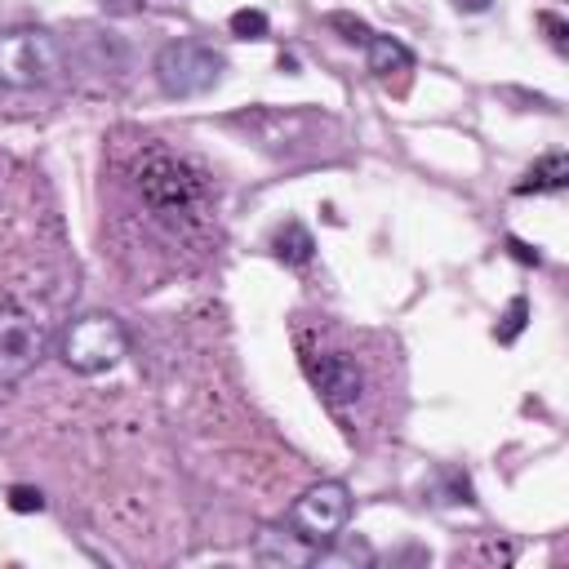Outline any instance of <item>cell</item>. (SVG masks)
Returning <instances> with one entry per match:
<instances>
[{
	"mask_svg": "<svg viewBox=\"0 0 569 569\" xmlns=\"http://www.w3.org/2000/svg\"><path fill=\"white\" fill-rule=\"evenodd\" d=\"M133 187L142 196V204L160 218V222H191L200 218L204 200H209V182L204 173L173 156L169 147H147L133 164Z\"/></svg>",
	"mask_w": 569,
	"mask_h": 569,
	"instance_id": "6da1fadb",
	"label": "cell"
},
{
	"mask_svg": "<svg viewBox=\"0 0 569 569\" xmlns=\"http://www.w3.org/2000/svg\"><path fill=\"white\" fill-rule=\"evenodd\" d=\"M124 351H129V338H124V325L111 311L76 316L62 329V342H58L62 365L76 369V373H107V369H116L124 360Z\"/></svg>",
	"mask_w": 569,
	"mask_h": 569,
	"instance_id": "7a4b0ae2",
	"label": "cell"
},
{
	"mask_svg": "<svg viewBox=\"0 0 569 569\" xmlns=\"http://www.w3.org/2000/svg\"><path fill=\"white\" fill-rule=\"evenodd\" d=\"M62 49L40 27L0 31V89H40L58 76Z\"/></svg>",
	"mask_w": 569,
	"mask_h": 569,
	"instance_id": "3957f363",
	"label": "cell"
},
{
	"mask_svg": "<svg viewBox=\"0 0 569 569\" xmlns=\"http://www.w3.org/2000/svg\"><path fill=\"white\" fill-rule=\"evenodd\" d=\"M222 53L200 40H169L156 53V84L169 98H200L222 80Z\"/></svg>",
	"mask_w": 569,
	"mask_h": 569,
	"instance_id": "277c9868",
	"label": "cell"
},
{
	"mask_svg": "<svg viewBox=\"0 0 569 569\" xmlns=\"http://www.w3.org/2000/svg\"><path fill=\"white\" fill-rule=\"evenodd\" d=\"M347 516H351V489H347L342 480H320V485H311V489L289 507V529H293L302 542H311L316 551H325V547L338 542Z\"/></svg>",
	"mask_w": 569,
	"mask_h": 569,
	"instance_id": "5b68a950",
	"label": "cell"
},
{
	"mask_svg": "<svg viewBox=\"0 0 569 569\" xmlns=\"http://www.w3.org/2000/svg\"><path fill=\"white\" fill-rule=\"evenodd\" d=\"M49 356V329L36 311L0 302V382L27 378Z\"/></svg>",
	"mask_w": 569,
	"mask_h": 569,
	"instance_id": "8992f818",
	"label": "cell"
},
{
	"mask_svg": "<svg viewBox=\"0 0 569 569\" xmlns=\"http://www.w3.org/2000/svg\"><path fill=\"white\" fill-rule=\"evenodd\" d=\"M302 369H307L311 387L320 391V400L333 405V409L356 405L360 391H365V373H360V365L347 351H307Z\"/></svg>",
	"mask_w": 569,
	"mask_h": 569,
	"instance_id": "52a82bcc",
	"label": "cell"
},
{
	"mask_svg": "<svg viewBox=\"0 0 569 569\" xmlns=\"http://www.w3.org/2000/svg\"><path fill=\"white\" fill-rule=\"evenodd\" d=\"M320 551L311 542H302L293 529H262L253 542V560L262 565H311Z\"/></svg>",
	"mask_w": 569,
	"mask_h": 569,
	"instance_id": "ba28073f",
	"label": "cell"
},
{
	"mask_svg": "<svg viewBox=\"0 0 569 569\" xmlns=\"http://www.w3.org/2000/svg\"><path fill=\"white\" fill-rule=\"evenodd\" d=\"M569 187V156L551 151L542 156L520 182H516V196H551V191H565Z\"/></svg>",
	"mask_w": 569,
	"mask_h": 569,
	"instance_id": "9c48e42d",
	"label": "cell"
},
{
	"mask_svg": "<svg viewBox=\"0 0 569 569\" xmlns=\"http://www.w3.org/2000/svg\"><path fill=\"white\" fill-rule=\"evenodd\" d=\"M365 62H369V71L373 76H391V71H409L413 67V53L396 40V36H369V44H365Z\"/></svg>",
	"mask_w": 569,
	"mask_h": 569,
	"instance_id": "30bf717a",
	"label": "cell"
},
{
	"mask_svg": "<svg viewBox=\"0 0 569 569\" xmlns=\"http://www.w3.org/2000/svg\"><path fill=\"white\" fill-rule=\"evenodd\" d=\"M271 249H276V258L280 262H289V267H302V262H311V253H316V240H311V231L302 227V222H284L276 236H271Z\"/></svg>",
	"mask_w": 569,
	"mask_h": 569,
	"instance_id": "8fae6325",
	"label": "cell"
},
{
	"mask_svg": "<svg viewBox=\"0 0 569 569\" xmlns=\"http://www.w3.org/2000/svg\"><path fill=\"white\" fill-rule=\"evenodd\" d=\"M525 325H529V302H525V298H511L507 311H502V325L493 329V338H498V342H516V338L525 333Z\"/></svg>",
	"mask_w": 569,
	"mask_h": 569,
	"instance_id": "7c38bea8",
	"label": "cell"
},
{
	"mask_svg": "<svg viewBox=\"0 0 569 569\" xmlns=\"http://www.w3.org/2000/svg\"><path fill=\"white\" fill-rule=\"evenodd\" d=\"M231 36H240V40H262V36H267V13H262V9H236V13H231Z\"/></svg>",
	"mask_w": 569,
	"mask_h": 569,
	"instance_id": "4fadbf2b",
	"label": "cell"
},
{
	"mask_svg": "<svg viewBox=\"0 0 569 569\" xmlns=\"http://www.w3.org/2000/svg\"><path fill=\"white\" fill-rule=\"evenodd\" d=\"M329 27H338V31H342V40H351V44H369V36H373V31H369L360 18H351V13H333V18H329Z\"/></svg>",
	"mask_w": 569,
	"mask_h": 569,
	"instance_id": "5bb4252c",
	"label": "cell"
},
{
	"mask_svg": "<svg viewBox=\"0 0 569 569\" xmlns=\"http://www.w3.org/2000/svg\"><path fill=\"white\" fill-rule=\"evenodd\" d=\"M9 507L13 511H44V493L31 489V485H13L9 489Z\"/></svg>",
	"mask_w": 569,
	"mask_h": 569,
	"instance_id": "9a60e30c",
	"label": "cell"
},
{
	"mask_svg": "<svg viewBox=\"0 0 569 569\" xmlns=\"http://www.w3.org/2000/svg\"><path fill=\"white\" fill-rule=\"evenodd\" d=\"M538 22L547 27V36H551V44H556V49L565 53V49H569V40H565V36H569V27H565V18H556V13H542Z\"/></svg>",
	"mask_w": 569,
	"mask_h": 569,
	"instance_id": "2e32d148",
	"label": "cell"
},
{
	"mask_svg": "<svg viewBox=\"0 0 569 569\" xmlns=\"http://www.w3.org/2000/svg\"><path fill=\"white\" fill-rule=\"evenodd\" d=\"M507 249H511V258H516V262H533V267L542 262V253H538V249H529L525 240H507Z\"/></svg>",
	"mask_w": 569,
	"mask_h": 569,
	"instance_id": "e0dca14e",
	"label": "cell"
},
{
	"mask_svg": "<svg viewBox=\"0 0 569 569\" xmlns=\"http://www.w3.org/2000/svg\"><path fill=\"white\" fill-rule=\"evenodd\" d=\"M98 4H102L107 13H138L142 0H98Z\"/></svg>",
	"mask_w": 569,
	"mask_h": 569,
	"instance_id": "ac0fdd59",
	"label": "cell"
},
{
	"mask_svg": "<svg viewBox=\"0 0 569 569\" xmlns=\"http://www.w3.org/2000/svg\"><path fill=\"white\" fill-rule=\"evenodd\" d=\"M493 0H458V9H467V13H485Z\"/></svg>",
	"mask_w": 569,
	"mask_h": 569,
	"instance_id": "d6986e66",
	"label": "cell"
}]
</instances>
